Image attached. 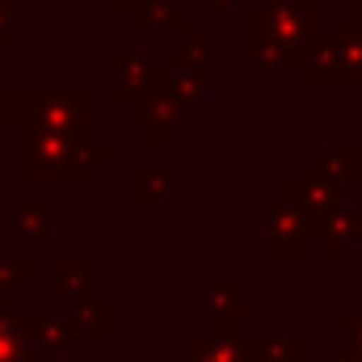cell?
Returning <instances> with one entry per match:
<instances>
[{
    "instance_id": "4",
    "label": "cell",
    "mask_w": 362,
    "mask_h": 362,
    "mask_svg": "<svg viewBox=\"0 0 362 362\" xmlns=\"http://www.w3.org/2000/svg\"><path fill=\"white\" fill-rule=\"evenodd\" d=\"M51 219H55V211L47 202H25L13 219V232H17L21 245H38V240L51 236Z\"/></svg>"
},
{
    "instance_id": "6",
    "label": "cell",
    "mask_w": 362,
    "mask_h": 362,
    "mask_svg": "<svg viewBox=\"0 0 362 362\" xmlns=\"http://www.w3.org/2000/svg\"><path fill=\"white\" fill-rule=\"evenodd\" d=\"M55 278H59V295L81 299L89 291V262H59L55 266Z\"/></svg>"
},
{
    "instance_id": "7",
    "label": "cell",
    "mask_w": 362,
    "mask_h": 362,
    "mask_svg": "<svg viewBox=\"0 0 362 362\" xmlns=\"http://www.w3.org/2000/svg\"><path fill=\"white\" fill-rule=\"evenodd\" d=\"M105 303H93V299H76V325H85V329H93V333H105L110 329V320H105Z\"/></svg>"
},
{
    "instance_id": "3",
    "label": "cell",
    "mask_w": 362,
    "mask_h": 362,
    "mask_svg": "<svg viewBox=\"0 0 362 362\" xmlns=\"http://www.w3.org/2000/svg\"><path fill=\"white\" fill-rule=\"evenodd\" d=\"M0 362H34V346L8 295H0Z\"/></svg>"
},
{
    "instance_id": "9",
    "label": "cell",
    "mask_w": 362,
    "mask_h": 362,
    "mask_svg": "<svg viewBox=\"0 0 362 362\" xmlns=\"http://www.w3.org/2000/svg\"><path fill=\"white\" fill-rule=\"evenodd\" d=\"M17 0H0V51L17 42V17H13Z\"/></svg>"
},
{
    "instance_id": "1",
    "label": "cell",
    "mask_w": 362,
    "mask_h": 362,
    "mask_svg": "<svg viewBox=\"0 0 362 362\" xmlns=\"http://www.w3.org/2000/svg\"><path fill=\"white\" fill-rule=\"evenodd\" d=\"M0 122H13L17 135H89V93L72 89H0Z\"/></svg>"
},
{
    "instance_id": "5",
    "label": "cell",
    "mask_w": 362,
    "mask_h": 362,
    "mask_svg": "<svg viewBox=\"0 0 362 362\" xmlns=\"http://www.w3.org/2000/svg\"><path fill=\"white\" fill-rule=\"evenodd\" d=\"M25 333H30L34 350H51V354H68L72 350V325H64V320H30Z\"/></svg>"
},
{
    "instance_id": "8",
    "label": "cell",
    "mask_w": 362,
    "mask_h": 362,
    "mask_svg": "<svg viewBox=\"0 0 362 362\" xmlns=\"http://www.w3.org/2000/svg\"><path fill=\"white\" fill-rule=\"evenodd\" d=\"M30 274H34V262H17V266L13 262H0V295H13L17 282L30 278Z\"/></svg>"
},
{
    "instance_id": "2",
    "label": "cell",
    "mask_w": 362,
    "mask_h": 362,
    "mask_svg": "<svg viewBox=\"0 0 362 362\" xmlns=\"http://www.w3.org/2000/svg\"><path fill=\"white\" fill-rule=\"evenodd\" d=\"M105 152H85V139L64 135H17V177L21 181H85L89 165Z\"/></svg>"
}]
</instances>
